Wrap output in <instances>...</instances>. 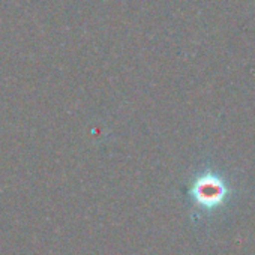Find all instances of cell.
Masks as SVG:
<instances>
[{
  "label": "cell",
  "instance_id": "cell-1",
  "mask_svg": "<svg viewBox=\"0 0 255 255\" xmlns=\"http://www.w3.org/2000/svg\"><path fill=\"white\" fill-rule=\"evenodd\" d=\"M191 195L198 206L210 210L216 209L225 201L228 195V188L219 177L213 174H204L198 177L192 185Z\"/></svg>",
  "mask_w": 255,
  "mask_h": 255
}]
</instances>
